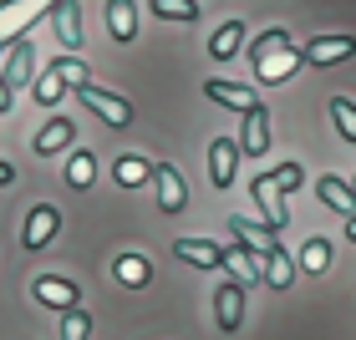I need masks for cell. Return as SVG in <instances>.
Returning <instances> with one entry per match:
<instances>
[{
	"instance_id": "cell-23",
	"label": "cell",
	"mask_w": 356,
	"mask_h": 340,
	"mask_svg": "<svg viewBox=\"0 0 356 340\" xmlns=\"http://www.w3.org/2000/svg\"><path fill=\"white\" fill-rule=\"evenodd\" d=\"M112 269H118V280H122L127 289H143V284L153 280V264H148L143 254H122V259H118Z\"/></svg>"
},
{
	"instance_id": "cell-11",
	"label": "cell",
	"mask_w": 356,
	"mask_h": 340,
	"mask_svg": "<svg viewBox=\"0 0 356 340\" xmlns=\"http://www.w3.org/2000/svg\"><path fill=\"white\" fill-rule=\"evenodd\" d=\"M219 269H229V280L245 289V284L260 280V254H250L245 244H229V249H224V264H219Z\"/></svg>"
},
{
	"instance_id": "cell-21",
	"label": "cell",
	"mask_w": 356,
	"mask_h": 340,
	"mask_svg": "<svg viewBox=\"0 0 356 340\" xmlns=\"http://www.w3.org/2000/svg\"><path fill=\"white\" fill-rule=\"evenodd\" d=\"M316 193L336 208V214H346V219L356 214V188H351V183H341V178H331V173H326V178L316 183Z\"/></svg>"
},
{
	"instance_id": "cell-18",
	"label": "cell",
	"mask_w": 356,
	"mask_h": 340,
	"mask_svg": "<svg viewBox=\"0 0 356 340\" xmlns=\"http://www.w3.org/2000/svg\"><path fill=\"white\" fill-rule=\"evenodd\" d=\"M260 280L270 284V289H285L290 280H296V264H290V254L275 244L270 254H260Z\"/></svg>"
},
{
	"instance_id": "cell-6",
	"label": "cell",
	"mask_w": 356,
	"mask_h": 340,
	"mask_svg": "<svg viewBox=\"0 0 356 340\" xmlns=\"http://www.w3.org/2000/svg\"><path fill=\"white\" fill-rule=\"evenodd\" d=\"M0 76H6V87H10V92H15V87H26L31 76H36V46H31V36H21V41L10 46L6 71H0Z\"/></svg>"
},
{
	"instance_id": "cell-2",
	"label": "cell",
	"mask_w": 356,
	"mask_h": 340,
	"mask_svg": "<svg viewBox=\"0 0 356 340\" xmlns=\"http://www.w3.org/2000/svg\"><path fill=\"white\" fill-rule=\"evenodd\" d=\"M51 6H56V0H0V51L21 41Z\"/></svg>"
},
{
	"instance_id": "cell-29",
	"label": "cell",
	"mask_w": 356,
	"mask_h": 340,
	"mask_svg": "<svg viewBox=\"0 0 356 340\" xmlns=\"http://www.w3.org/2000/svg\"><path fill=\"white\" fill-rule=\"evenodd\" d=\"M153 15H163V21H193L199 6L193 0H153Z\"/></svg>"
},
{
	"instance_id": "cell-33",
	"label": "cell",
	"mask_w": 356,
	"mask_h": 340,
	"mask_svg": "<svg viewBox=\"0 0 356 340\" xmlns=\"http://www.w3.org/2000/svg\"><path fill=\"white\" fill-rule=\"evenodd\" d=\"M10 107V87H6V76H0V112Z\"/></svg>"
},
{
	"instance_id": "cell-8",
	"label": "cell",
	"mask_w": 356,
	"mask_h": 340,
	"mask_svg": "<svg viewBox=\"0 0 356 340\" xmlns=\"http://www.w3.org/2000/svg\"><path fill=\"white\" fill-rule=\"evenodd\" d=\"M51 26H56V41L67 46V51L82 46V6H76V0H56L51 6Z\"/></svg>"
},
{
	"instance_id": "cell-3",
	"label": "cell",
	"mask_w": 356,
	"mask_h": 340,
	"mask_svg": "<svg viewBox=\"0 0 356 340\" xmlns=\"http://www.w3.org/2000/svg\"><path fill=\"white\" fill-rule=\"evenodd\" d=\"M76 96H82V102L97 112V117H102L107 127H127V122H133V107H127L122 102V96H112V92H102V87H82V92H76Z\"/></svg>"
},
{
	"instance_id": "cell-22",
	"label": "cell",
	"mask_w": 356,
	"mask_h": 340,
	"mask_svg": "<svg viewBox=\"0 0 356 340\" xmlns=\"http://www.w3.org/2000/svg\"><path fill=\"white\" fill-rule=\"evenodd\" d=\"M239 46H245V21H224V26L214 31V41H209V56H214V61H229Z\"/></svg>"
},
{
	"instance_id": "cell-31",
	"label": "cell",
	"mask_w": 356,
	"mask_h": 340,
	"mask_svg": "<svg viewBox=\"0 0 356 340\" xmlns=\"http://www.w3.org/2000/svg\"><path fill=\"white\" fill-rule=\"evenodd\" d=\"M270 183L280 188V193H296V188L305 183V173H300V163H280V168L270 173Z\"/></svg>"
},
{
	"instance_id": "cell-17",
	"label": "cell",
	"mask_w": 356,
	"mask_h": 340,
	"mask_svg": "<svg viewBox=\"0 0 356 340\" xmlns=\"http://www.w3.org/2000/svg\"><path fill=\"white\" fill-rule=\"evenodd\" d=\"M107 31H112V41L138 36V6L133 0H107Z\"/></svg>"
},
{
	"instance_id": "cell-15",
	"label": "cell",
	"mask_w": 356,
	"mask_h": 340,
	"mask_svg": "<svg viewBox=\"0 0 356 340\" xmlns=\"http://www.w3.org/2000/svg\"><path fill=\"white\" fill-rule=\"evenodd\" d=\"M254 198H260V208H265V219H270V234H280L285 229V203H280V188H275L270 183V173H260V178H254Z\"/></svg>"
},
{
	"instance_id": "cell-9",
	"label": "cell",
	"mask_w": 356,
	"mask_h": 340,
	"mask_svg": "<svg viewBox=\"0 0 356 340\" xmlns=\"http://www.w3.org/2000/svg\"><path fill=\"white\" fill-rule=\"evenodd\" d=\"M239 153H250V158H265V153H270V112H265V107H250V112H245V137H239Z\"/></svg>"
},
{
	"instance_id": "cell-10",
	"label": "cell",
	"mask_w": 356,
	"mask_h": 340,
	"mask_svg": "<svg viewBox=\"0 0 356 340\" xmlns=\"http://www.w3.org/2000/svg\"><path fill=\"white\" fill-rule=\"evenodd\" d=\"M153 183H158V203H163V214H178V208L188 203V188H184V178H178L173 163H158L153 168Z\"/></svg>"
},
{
	"instance_id": "cell-27",
	"label": "cell",
	"mask_w": 356,
	"mask_h": 340,
	"mask_svg": "<svg viewBox=\"0 0 356 340\" xmlns=\"http://www.w3.org/2000/svg\"><path fill=\"white\" fill-rule=\"evenodd\" d=\"M326 264H331V244H326V239H305L300 269H305V274H326Z\"/></svg>"
},
{
	"instance_id": "cell-14",
	"label": "cell",
	"mask_w": 356,
	"mask_h": 340,
	"mask_svg": "<svg viewBox=\"0 0 356 340\" xmlns=\"http://www.w3.org/2000/svg\"><path fill=\"white\" fill-rule=\"evenodd\" d=\"M229 234H234V244H245L250 254H270V249H275V234H270V223L229 219Z\"/></svg>"
},
{
	"instance_id": "cell-1",
	"label": "cell",
	"mask_w": 356,
	"mask_h": 340,
	"mask_svg": "<svg viewBox=\"0 0 356 340\" xmlns=\"http://www.w3.org/2000/svg\"><path fill=\"white\" fill-rule=\"evenodd\" d=\"M250 61H254V76H260V82H285V76L296 71V67H305V61H300V51L290 46V36H285V31H265V36L254 41Z\"/></svg>"
},
{
	"instance_id": "cell-4",
	"label": "cell",
	"mask_w": 356,
	"mask_h": 340,
	"mask_svg": "<svg viewBox=\"0 0 356 340\" xmlns=\"http://www.w3.org/2000/svg\"><path fill=\"white\" fill-rule=\"evenodd\" d=\"M351 51H356V36H316L300 51V61L305 67H336V61H346Z\"/></svg>"
},
{
	"instance_id": "cell-25",
	"label": "cell",
	"mask_w": 356,
	"mask_h": 340,
	"mask_svg": "<svg viewBox=\"0 0 356 340\" xmlns=\"http://www.w3.org/2000/svg\"><path fill=\"white\" fill-rule=\"evenodd\" d=\"M331 122H336V133L356 148V102L351 96H331Z\"/></svg>"
},
{
	"instance_id": "cell-28",
	"label": "cell",
	"mask_w": 356,
	"mask_h": 340,
	"mask_svg": "<svg viewBox=\"0 0 356 340\" xmlns=\"http://www.w3.org/2000/svg\"><path fill=\"white\" fill-rule=\"evenodd\" d=\"M61 92H67L61 71H56V67H46V71L36 76V102H41V107H56V96H61Z\"/></svg>"
},
{
	"instance_id": "cell-30",
	"label": "cell",
	"mask_w": 356,
	"mask_h": 340,
	"mask_svg": "<svg viewBox=\"0 0 356 340\" xmlns=\"http://www.w3.org/2000/svg\"><path fill=\"white\" fill-rule=\"evenodd\" d=\"M51 67L61 71V82H67V87H76V92L87 87V61H76V56H61V61H51Z\"/></svg>"
},
{
	"instance_id": "cell-35",
	"label": "cell",
	"mask_w": 356,
	"mask_h": 340,
	"mask_svg": "<svg viewBox=\"0 0 356 340\" xmlns=\"http://www.w3.org/2000/svg\"><path fill=\"white\" fill-rule=\"evenodd\" d=\"M346 239H356V214H351V219H346Z\"/></svg>"
},
{
	"instance_id": "cell-16",
	"label": "cell",
	"mask_w": 356,
	"mask_h": 340,
	"mask_svg": "<svg viewBox=\"0 0 356 340\" xmlns=\"http://www.w3.org/2000/svg\"><path fill=\"white\" fill-rule=\"evenodd\" d=\"M173 254H178V259H188V264H199V269H219V264H224V249H219V244H209V239H178Z\"/></svg>"
},
{
	"instance_id": "cell-19",
	"label": "cell",
	"mask_w": 356,
	"mask_h": 340,
	"mask_svg": "<svg viewBox=\"0 0 356 340\" xmlns=\"http://www.w3.org/2000/svg\"><path fill=\"white\" fill-rule=\"evenodd\" d=\"M204 96H209V102H219V107H234V112H250V107H260L250 87H234V82H204Z\"/></svg>"
},
{
	"instance_id": "cell-7",
	"label": "cell",
	"mask_w": 356,
	"mask_h": 340,
	"mask_svg": "<svg viewBox=\"0 0 356 340\" xmlns=\"http://www.w3.org/2000/svg\"><path fill=\"white\" fill-rule=\"evenodd\" d=\"M234 168H239V142L234 137H214V148H209V178H214V188H229Z\"/></svg>"
},
{
	"instance_id": "cell-34",
	"label": "cell",
	"mask_w": 356,
	"mask_h": 340,
	"mask_svg": "<svg viewBox=\"0 0 356 340\" xmlns=\"http://www.w3.org/2000/svg\"><path fill=\"white\" fill-rule=\"evenodd\" d=\"M10 178H15V168H10V163H0V183H10Z\"/></svg>"
},
{
	"instance_id": "cell-24",
	"label": "cell",
	"mask_w": 356,
	"mask_h": 340,
	"mask_svg": "<svg viewBox=\"0 0 356 340\" xmlns=\"http://www.w3.org/2000/svg\"><path fill=\"white\" fill-rule=\"evenodd\" d=\"M112 178H118L122 188H138V183H148V178H153V168L143 163L138 153H127V158H118V168H112Z\"/></svg>"
},
{
	"instance_id": "cell-13",
	"label": "cell",
	"mask_w": 356,
	"mask_h": 340,
	"mask_svg": "<svg viewBox=\"0 0 356 340\" xmlns=\"http://www.w3.org/2000/svg\"><path fill=\"white\" fill-rule=\"evenodd\" d=\"M31 289H36V300H41V305H56V310H76V284H72V280L41 274V280L31 284Z\"/></svg>"
},
{
	"instance_id": "cell-12",
	"label": "cell",
	"mask_w": 356,
	"mask_h": 340,
	"mask_svg": "<svg viewBox=\"0 0 356 340\" xmlns=\"http://www.w3.org/2000/svg\"><path fill=\"white\" fill-rule=\"evenodd\" d=\"M214 310H219V330H239V320H245V289H239L234 280H229V284H219Z\"/></svg>"
},
{
	"instance_id": "cell-5",
	"label": "cell",
	"mask_w": 356,
	"mask_h": 340,
	"mask_svg": "<svg viewBox=\"0 0 356 340\" xmlns=\"http://www.w3.org/2000/svg\"><path fill=\"white\" fill-rule=\"evenodd\" d=\"M56 229H61V214L51 203H41V208H31V219H26V229H21V244L26 249H46L56 239Z\"/></svg>"
},
{
	"instance_id": "cell-32",
	"label": "cell",
	"mask_w": 356,
	"mask_h": 340,
	"mask_svg": "<svg viewBox=\"0 0 356 340\" xmlns=\"http://www.w3.org/2000/svg\"><path fill=\"white\" fill-rule=\"evenodd\" d=\"M87 330H92L87 310H67L61 315V340H87Z\"/></svg>"
},
{
	"instance_id": "cell-26",
	"label": "cell",
	"mask_w": 356,
	"mask_h": 340,
	"mask_svg": "<svg viewBox=\"0 0 356 340\" xmlns=\"http://www.w3.org/2000/svg\"><path fill=\"white\" fill-rule=\"evenodd\" d=\"M92 178H97V158L92 153H72L67 158V183L82 193V188H92Z\"/></svg>"
},
{
	"instance_id": "cell-36",
	"label": "cell",
	"mask_w": 356,
	"mask_h": 340,
	"mask_svg": "<svg viewBox=\"0 0 356 340\" xmlns=\"http://www.w3.org/2000/svg\"><path fill=\"white\" fill-rule=\"evenodd\" d=\"M351 188H356V183H351Z\"/></svg>"
},
{
	"instance_id": "cell-20",
	"label": "cell",
	"mask_w": 356,
	"mask_h": 340,
	"mask_svg": "<svg viewBox=\"0 0 356 340\" xmlns=\"http://www.w3.org/2000/svg\"><path fill=\"white\" fill-rule=\"evenodd\" d=\"M72 137H76L72 117H51V122H46L41 133H36V153H41V158H51V153H61V148H67Z\"/></svg>"
}]
</instances>
